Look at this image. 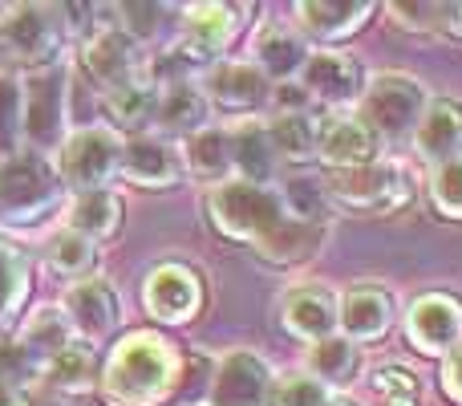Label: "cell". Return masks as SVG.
<instances>
[{
	"label": "cell",
	"mask_w": 462,
	"mask_h": 406,
	"mask_svg": "<svg viewBox=\"0 0 462 406\" xmlns=\"http://www.w3.org/2000/svg\"><path fill=\"white\" fill-rule=\"evenodd\" d=\"M183 358L162 334H130L114 345L102 366V399L106 406H159L179 391Z\"/></svg>",
	"instance_id": "cell-1"
},
{
	"label": "cell",
	"mask_w": 462,
	"mask_h": 406,
	"mask_svg": "<svg viewBox=\"0 0 462 406\" xmlns=\"http://www.w3.org/2000/svg\"><path fill=\"white\" fill-rule=\"evenodd\" d=\"M208 215L227 240H244V244L260 248L292 220L284 195L272 192V187H255V184H227L211 187L208 192Z\"/></svg>",
	"instance_id": "cell-2"
},
{
	"label": "cell",
	"mask_w": 462,
	"mask_h": 406,
	"mask_svg": "<svg viewBox=\"0 0 462 406\" xmlns=\"http://www.w3.org/2000/svg\"><path fill=\"white\" fill-rule=\"evenodd\" d=\"M61 175L37 151H16L0 159V228H29L41 223L61 203Z\"/></svg>",
	"instance_id": "cell-3"
},
{
	"label": "cell",
	"mask_w": 462,
	"mask_h": 406,
	"mask_svg": "<svg viewBox=\"0 0 462 406\" xmlns=\"http://www.w3.org/2000/svg\"><path fill=\"white\" fill-rule=\"evenodd\" d=\"M426 106L430 98L422 81H414L410 73H377L357 98V122L382 146H402L406 138H414Z\"/></svg>",
	"instance_id": "cell-4"
},
{
	"label": "cell",
	"mask_w": 462,
	"mask_h": 406,
	"mask_svg": "<svg viewBox=\"0 0 462 406\" xmlns=\"http://www.w3.org/2000/svg\"><path fill=\"white\" fill-rule=\"evenodd\" d=\"M325 195L333 203L349 207V212H369V215H390L410 203V175L402 163L377 159L353 171H333Z\"/></svg>",
	"instance_id": "cell-5"
},
{
	"label": "cell",
	"mask_w": 462,
	"mask_h": 406,
	"mask_svg": "<svg viewBox=\"0 0 462 406\" xmlns=\"http://www.w3.org/2000/svg\"><path fill=\"white\" fill-rule=\"evenodd\" d=\"M65 45V16L61 8L49 5H16L0 16V57L16 65H41L57 61Z\"/></svg>",
	"instance_id": "cell-6"
},
{
	"label": "cell",
	"mask_w": 462,
	"mask_h": 406,
	"mask_svg": "<svg viewBox=\"0 0 462 406\" xmlns=\"http://www.w3.org/2000/svg\"><path fill=\"white\" fill-rule=\"evenodd\" d=\"M122 146L126 138L110 127H81L65 135L61 155H57V175L73 192H97L122 171Z\"/></svg>",
	"instance_id": "cell-7"
},
{
	"label": "cell",
	"mask_w": 462,
	"mask_h": 406,
	"mask_svg": "<svg viewBox=\"0 0 462 406\" xmlns=\"http://www.w3.org/2000/svg\"><path fill=\"white\" fill-rule=\"evenodd\" d=\"M276 374L255 350H231L219 358L208 386V406H272Z\"/></svg>",
	"instance_id": "cell-8"
},
{
	"label": "cell",
	"mask_w": 462,
	"mask_h": 406,
	"mask_svg": "<svg viewBox=\"0 0 462 406\" xmlns=\"http://www.w3.org/2000/svg\"><path fill=\"white\" fill-rule=\"evenodd\" d=\"M24 90V138H29V151H49L57 146L61 151L65 143V73L61 70H49L37 73V78L21 81Z\"/></svg>",
	"instance_id": "cell-9"
},
{
	"label": "cell",
	"mask_w": 462,
	"mask_h": 406,
	"mask_svg": "<svg viewBox=\"0 0 462 406\" xmlns=\"http://www.w3.org/2000/svg\"><path fill=\"white\" fill-rule=\"evenodd\" d=\"M61 313H65V321H69L73 337H81V342L89 345V342H102V337L114 334V326L122 321V297L110 280L86 277V280H78V285H69V293H65V301H61Z\"/></svg>",
	"instance_id": "cell-10"
},
{
	"label": "cell",
	"mask_w": 462,
	"mask_h": 406,
	"mask_svg": "<svg viewBox=\"0 0 462 406\" xmlns=\"http://www.w3.org/2000/svg\"><path fill=\"white\" fill-rule=\"evenodd\" d=\"M406 334L422 354H455L462 350V301L450 293H426L410 305Z\"/></svg>",
	"instance_id": "cell-11"
},
{
	"label": "cell",
	"mask_w": 462,
	"mask_h": 406,
	"mask_svg": "<svg viewBox=\"0 0 462 406\" xmlns=\"http://www.w3.org/2000/svg\"><path fill=\"white\" fill-rule=\"evenodd\" d=\"M143 305L162 326H183V321H191L199 313L203 285L187 264H159L143 285Z\"/></svg>",
	"instance_id": "cell-12"
},
{
	"label": "cell",
	"mask_w": 462,
	"mask_h": 406,
	"mask_svg": "<svg viewBox=\"0 0 462 406\" xmlns=\"http://www.w3.org/2000/svg\"><path fill=\"white\" fill-rule=\"evenodd\" d=\"M199 90L208 98V106H216V110L252 114L268 102L272 81L252 61H216V65H208Z\"/></svg>",
	"instance_id": "cell-13"
},
{
	"label": "cell",
	"mask_w": 462,
	"mask_h": 406,
	"mask_svg": "<svg viewBox=\"0 0 462 406\" xmlns=\"http://www.w3.org/2000/svg\"><path fill=\"white\" fill-rule=\"evenodd\" d=\"M296 86L304 90V98L320 106H349L361 98L365 81H361V70L349 53L341 49H320V53H309Z\"/></svg>",
	"instance_id": "cell-14"
},
{
	"label": "cell",
	"mask_w": 462,
	"mask_h": 406,
	"mask_svg": "<svg viewBox=\"0 0 462 406\" xmlns=\"http://www.w3.org/2000/svg\"><path fill=\"white\" fill-rule=\"evenodd\" d=\"M231 33H236V13L227 5H187L179 16L175 53L187 61H211L227 49Z\"/></svg>",
	"instance_id": "cell-15"
},
{
	"label": "cell",
	"mask_w": 462,
	"mask_h": 406,
	"mask_svg": "<svg viewBox=\"0 0 462 406\" xmlns=\"http://www.w3.org/2000/svg\"><path fill=\"white\" fill-rule=\"evenodd\" d=\"M122 175L138 187H171L183 179V151L162 135H134L122 146Z\"/></svg>",
	"instance_id": "cell-16"
},
{
	"label": "cell",
	"mask_w": 462,
	"mask_h": 406,
	"mask_svg": "<svg viewBox=\"0 0 462 406\" xmlns=\"http://www.w3.org/2000/svg\"><path fill=\"white\" fill-rule=\"evenodd\" d=\"M284 313V329L304 342H320V337L341 334V301L328 293L325 285H300L284 297L280 305Z\"/></svg>",
	"instance_id": "cell-17"
},
{
	"label": "cell",
	"mask_w": 462,
	"mask_h": 406,
	"mask_svg": "<svg viewBox=\"0 0 462 406\" xmlns=\"http://www.w3.org/2000/svg\"><path fill=\"white\" fill-rule=\"evenodd\" d=\"M81 65H86L89 78L106 90L122 86V81H130L143 70V65H138V45L122 29L94 33V37L86 41V49H81Z\"/></svg>",
	"instance_id": "cell-18"
},
{
	"label": "cell",
	"mask_w": 462,
	"mask_h": 406,
	"mask_svg": "<svg viewBox=\"0 0 462 406\" xmlns=\"http://www.w3.org/2000/svg\"><path fill=\"white\" fill-rule=\"evenodd\" d=\"M393 326V297L377 285L349 288L341 301V337H349L353 345L377 342Z\"/></svg>",
	"instance_id": "cell-19"
},
{
	"label": "cell",
	"mask_w": 462,
	"mask_h": 406,
	"mask_svg": "<svg viewBox=\"0 0 462 406\" xmlns=\"http://www.w3.org/2000/svg\"><path fill=\"white\" fill-rule=\"evenodd\" d=\"M227 143H231V175L239 184L268 187L272 175H276V151H272L268 127L255 118H244L227 130Z\"/></svg>",
	"instance_id": "cell-20"
},
{
	"label": "cell",
	"mask_w": 462,
	"mask_h": 406,
	"mask_svg": "<svg viewBox=\"0 0 462 406\" xmlns=\"http://www.w3.org/2000/svg\"><path fill=\"white\" fill-rule=\"evenodd\" d=\"M414 146L430 167L462 159V106L450 102V98H439V102L426 106L422 122L414 130Z\"/></svg>",
	"instance_id": "cell-21"
},
{
	"label": "cell",
	"mask_w": 462,
	"mask_h": 406,
	"mask_svg": "<svg viewBox=\"0 0 462 406\" xmlns=\"http://www.w3.org/2000/svg\"><path fill=\"white\" fill-rule=\"evenodd\" d=\"M162 86L154 81V73L138 70L130 81L106 90V114H110V130H143L146 122L159 114Z\"/></svg>",
	"instance_id": "cell-22"
},
{
	"label": "cell",
	"mask_w": 462,
	"mask_h": 406,
	"mask_svg": "<svg viewBox=\"0 0 462 406\" xmlns=\"http://www.w3.org/2000/svg\"><path fill=\"white\" fill-rule=\"evenodd\" d=\"M369 13H374L369 0H300V5H296L300 29L317 41L349 37V33H357L361 24H365Z\"/></svg>",
	"instance_id": "cell-23"
},
{
	"label": "cell",
	"mask_w": 462,
	"mask_h": 406,
	"mask_svg": "<svg viewBox=\"0 0 462 406\" xmlns=\"http://www.w3.org/2000/svg\"><path fill=\"white\" fill-rule=\"evenodd\" d=\"M382 143L361 127L357 118H341L333 127L320 130V159L328 163L333 171H353V167H365V163H377L382 159Z\"/></svg>",
	"instance_id": "cell-24"
},
{
	"label": "cell",
	"mask_w": 462,
	"mask_h": 406,
	"mask_svg": "<svg viewBox=\"0 0 462 406\" xmlns=\"http://www.w3.org/2000/svg\"><path fill=\"white\" fill-rule=\"evenodd\" d=\"M255 70L263 73L268 81H288V78H300L304 61H309V45H304L296 33L280 29V24H263L260 37H255Z\"/></svg>",
	"instance_id": "cell-25"
},
{
	"label": "cell",
	"mask_w": 462,
	"mask_h": 406,
	"mask_svg": "<svg viewBox=\"0 0 462 406\" xmlns=\"http://www.w3.org/2000/svg\"><path fill=\"white\" fill-rule=\"evenodd\" d=\"M122 223V200L110 187H97V192H78L65 212V228L78 231L86 240H110Z\"/></svg>",
	"instance_id": "cell-26"
},
{
	"label": "cell",
	"mask_w": 462,
	"mask_h": 406,
	"mask_svg": "<svg viewBox=\"0 0 462 406\" xmlns=\"http://www.w3.org/2000/svg\"><path fill=\"white\" fill-rule=\"evenodd\" d=\"M320 130L325 127H320L309 110H280L276 118L268 122L272 151L284 163H309L312 155L320 151Z\"/></svg>",
	"instance_id": "cell-27"
},
{
	"label": "cell",
	"mask_w": 462,
	"mask_h": 406,
	"mask_svg": "<svg viewBox=\"0 0 462 406\" xmlns=\"http://www.w3.org/2000/svg\"><path fill=\"white\" fill-rule=\"evenodd\" d=\"M183 171H191L195 179L219 187L231 179V143L224 127H203L187 138L183 146Z\"/></svg>",
	"instance_id": "cell-28"
},
{
	"label": "cell",
	"mask_w": 462,
	"mask_h": 406,
	"mask_svg": "<svg viewBox=\"0 0 462 406\" xmlns=\"http://www.w3.org/2000/svg\"><path fill=\"white\" fill-rule=\"evenodd\" d=\"M208 98H203L199 86H191V81H179V86H167L159 98V114H154V122H159L162 138L167 135H187L191 138L195 130L208 127Z\"/></svg>",
	"instance_id": "cell-29"
},
{
	"label": "cell",
	"mask_w": 462,
	"mask_h": 406,
	"mask_svg": "<svg viewBox=\"0 0 462 406\" xmlns=\"http://www.w3.org/2000/svg\"><path fill=\"white\" fill-rule=\"evenodd\" d=\"M357 366H361V350L341 334L320 337V342L309 345V374L317 382H325L328 391L333 386H349L357 378Z\"/></svg>",
	"instance_id": "cell-30"
},
{
	"label": "cell",
	"mask_w": 462,
	"mask_h": 406,
	"mask_svg": "<svg viewBox=\"0 0 462 406\" xmlns=\"http://www.w3.org/2000/svg\"><path fill=\"white\" fill-rule=\"evenodd\" d=\"M45 378H49V386H53V391H61V394H86V391H94L97 378H102L94 345H86V342L65 345L57 358L45 362Z\"/></svg>",
	"instance_id": "cell-31"
},
{
	"label": "cell",
	"mask_w": 462,
	"mask_h": 406,
	"mask_svg": "<svg viewBox=\"0 0 462 406\" xmlns=\"http://www.w3.org/2000/svg\"><path fill=\"white\" fill-rule=\"evenodd\" d=\"M45 260H49V269H53L57 277H65V280H73V285H78V280H86L89 269L97 264V244H94V240H86V236H78V231L61 228V231H53V236H49Z\"/></svg>",
	"instance_id": "cell-32"
},
{
	"label": "cell",
	"mask_w": 462,
	"mask_h": 406,
	"mask_svg": "<svg viewBox=\"0 0 462 406\" xmlns=\"http://www.w3.org/2000/svg\"><path fill=\"white\" fill-rule=\"evenodd\" d=\"M16 337H21V342L29 345L41 362L57 358L65 345L78 342V337H73V329H69V321H65V313H61V305H45V309H37L29 321H24V329Z\"/></svg>",
	"instance_id": "cell-33"
},
{
	"label": "cell",
	"mask_w": 462,
	"mask_h": 406,
	"mask_svg": "<svg viewBox=\"0 0 462 406\" xmlns=\"http://www.w3.org/2000/svg\"><path fill=\"white\" fill-rule=\"evenodd\" d=\"M24 293H29V256L0 236V321L24 301Z\"/></svg>",
	"instance_id": "cell-34"
},
{
	"label": "cell",
	"mask_w": 462,
	"mask_h": 406,
	"mask_svg": "<svg viewBox=\"0 0 462 406\" xmlns=\"http://www.w3.org/2000/svg\"><path fill=\"white\" fill-rule=\"evenodd\" d=\"M24 138V90L16 78H0V159L21 151Z\"/></svg>",
	"instance_id": "cell-35"
},
{
	"label": "cell",
	"mask_w": 462,
	"mask_h": 406,
	"mask_svg": "<svg viewBox=\"0 0 462 406\" xmlns=\"http://www.w3.org/2000/svg\"><path fill=\"white\" fill-rule=\"evenodd\" d=\"M45 374V362L21 342V337H0V382L24 391L29 382Z\"/></svg>",
	"instance_id": "cell-36"
},
{
	"label": "cell",
	"mask_w": 462,
	"mask_h": 406,
	"mask_svg": "<svg viewBox=\"0 0 462 406\" xmlns=\"http://www.w3.org/2000/svg\"><path fill=\"white\" fill-rule=\"evenodd\" d=\"M328 399H333V391L312 374H284L272 386V406H325Z\"/></svg>",
	"instance_id": "cell-37"
},
{
	"label": "cell",
	"mask_w": 462,
	"mask_h": 406,
	"mask_svg": "<svg viewBox=\"0 0 462 406\" xmlns=\"http://www.w3.org/2000/svg\"><path fill=\"white\" fill-rule=\"evenodd\" d=\"M374 394L382 406H418V378L410 366H382L374 370Z\"/></svg>",
	"instance_id": "cell-38"
},
{
	"label": "cell",
	"mask_w": 462,
	"mask_h": 406,
	"mask_svg": "<svg viewBox=\"0 0 462 406\" xmlns=\"http://www.w3.org/2000/svg\"><path fill=\"white\" fill-rule=\"evenodd\" d=\"M430 200L442 215L462 220V159L439 163V167L430 171Z\"/></svg>",
	"instance_id": "cell-39"
},
{
	"label": "cell",
	"mask_w": 462,
	"mask_h": 406,
	"mask_svg": "<svg viewBox=\"0 0 462 406\" xmlns=\"http://www.w3.org/2000/svg\"><path fill=\"white\" fill-rule=\"evenodd\" d=\"M118 13H122V33H126L134 45L138 41H151L154 33H159V13H162L159 5H122Z\"/></svg>",
	"instance_id": "cell-40"
},
{
	"label": "cell",
	"mask_w": 462,
	"mask_h": 406,
	"mask_svg": "<svg viewBox=\"0 0 462 406\" xmlns=\"http://www.w3.org/2000/svg\"><path fill=\"white\" fill-rule=\"evenodd\" d=\"M390 13L398 16L402 24H410V29H439V16L450 13L447 5H390Z\"/></svg>",
	"instance_id": "cell-41"
},
{
	"label": "cell",
	"mask_w": 462,
	"mask_h": 406,
	"mask_svg": "<svg viewBox=\"0 0 462 406\" xmlns=\"http://www.w3.org/2000/svg\"><path fill=\"white\" fill-rule=\"evenodd\" d=\"M442 391H447L450 399L462 406V350L450 354L447 366H442Z\"/></svg>",
	"instance_id": "cell-42"
},
{
	"label": "cell",
	"mask_w": 462,
	"mask_h": 406,
	"mask_svg": "<svg viewBox=\"0 0 462 406\" xmlns=\"http://www.w3.org/2000/svg\"><path fill=\"white\" fill-rule=\"evenodd\" d=\"M0 406H29V399H24V391L0 382Z\"/></svg>",
	"instance_id": "cell-43"
},
{
	"label": "cell",
	"mask_w": 462,
	"mask_h": 406,
	"mask_svg": "<svg viewBox=\"0 0 462 406\" xmlns=\"http://www.w3.org/2000/svg\"><path fill=\"white\" fill-rule=\"evenodd\" d=\"M325 406H353V402H345V399H328Z\"/></svg>",
	"instance_id": "cell-44"
},
{
	"label": "cell",
	"mask_w": 462,
	"mask_h": 406,
	"mask_svg": "<svg viewBox=\"0 0 462 406\" xmlns=\"http://www.w3.org/2000/svg\"><path fill=\"white\" fill-rule=\"evenodd\" d=\"M458 13H462V8H458Z\"/></svg>",
	"instance_id": "cell-45"
}]
</instances>
